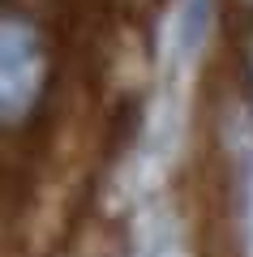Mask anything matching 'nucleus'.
<instances>
[{
  "instance_id": "nucleus-3",
  "label": "nucleus",
  "mask_w": 253,
  "mask_h": 257,
  "mask_svg": "<svg viewBox=\"0 0 253 257\" xmlns=\"http://www.w3.org/2000/svg\"><path fill=\"white\" fill-rule=\"evenodd\" d=\"M244 248L253 257V163H249V176H244Z\"/></svg>"
},
{
  "instance_id": "nucleus-2",
  "label": "nucleus",
  "mask_w": 253,
  "mask_h": 257,
  "mask_svg": "<svg viewBox=\"0 0 253 257\" xmlns=\"http://www.w3.org/2000/svg\"><path fill=\"white\" fill-rule=\"evenodd\" d=\"M206 26H210V0H185L181 13H176V30H172L176 56L198 52L202 39H206Z\"/></svg>"
},
{
  "instance_id": "nucleus-1",
  "label": "nucleus",
  "mask_w": 253,
  "mask_h": 257,
  "mask_svg": "<svg viewBox=\"0 0 253 257\" xmlns=\"http://www.w3.org/2000/svg\"><path fill=\"white\" fill-rule=\"evenodd\" d=\"M0 99H5V120L18 124L30 107H35L39 90H43V43H39L35 26L22 22L18 13L5 18V52H0Z\"/></svg>"
}]
</instances>
